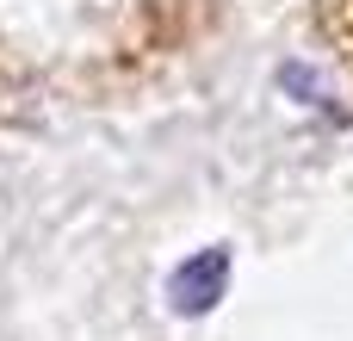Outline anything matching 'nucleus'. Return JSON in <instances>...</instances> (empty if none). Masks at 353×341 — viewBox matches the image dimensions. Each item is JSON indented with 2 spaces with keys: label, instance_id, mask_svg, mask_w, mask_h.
Masks as SVG:
<instances>
[{
  "label": "nucleus",
  "instance_id": "nucleus-1",
  "mask_svg": "<svg viewBox=\"0 0 353 341\" xmlns=\"http://www.w3.org/2000/svg\"><path fill=\"white\" fill-rule=\"evenodd\" d=\"M230 273H236V255L223 242L211 249H192L174 273H168V311L174 317H211L230 292Z\"/></svg>",
  "mask_w": 353,
  "mask_h": 341
}]
</instances>
